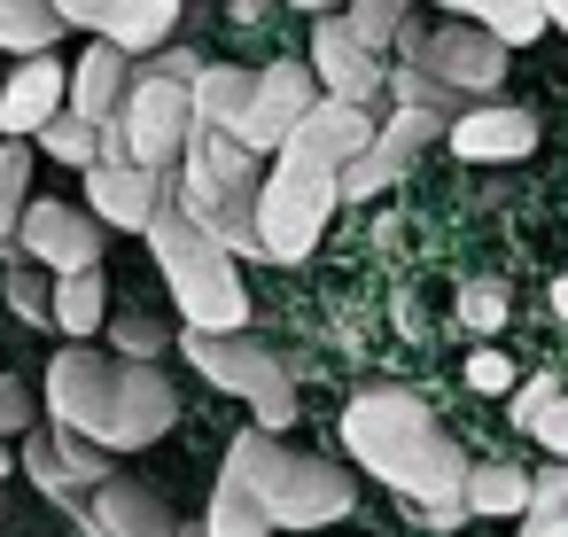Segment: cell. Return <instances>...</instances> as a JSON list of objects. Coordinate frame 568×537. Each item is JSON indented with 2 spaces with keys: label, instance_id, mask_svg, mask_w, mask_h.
Wrapping results in <instances>:
<instances>
[{
  "label": "cell",
  "instance_id": "3",
  "mask_svg": "<svg viewBox=\"0 0 568 537\" xmlns=\"http://www.w3.org/2000/svg\"><path fill=\"white\" fill-rule=\"evenodd\" d=\"M343 444L358 452L366 475H382L389 490L420 498V506H467L459 483H467V452L444 436V421L397 389V382H366L351 405H343Z\"/></svg>",
  "mask_w": 568,
  "mask_h": 537
},
{
  "label": "cell",
  "instance_id": "33",
  "mask_svg": "<svg viewBox=\"0 0 568 537\" xmlns=\"http://www.w3.org/2000/svg\"><path fill=\"white\" fill-rule=\"evenodd\" d=\"M560 389H568L560 374H537V382H521V389H514V428L529 436V421H537V413H545V405H552Z\"/></svg>",
  "mask_w": 568,
  "mask_h": 537
},
{
  "label": "cell",
  "instance_id": "26",
  "mask_svg": "<svg viewBox=\"0 0 568 537\" xmlns=\"http://www.w3.org/2000/svg\"><path fill=\"white\" fill-rule=\"evenodd\" d=\"M32 203V141H0V250H17V219Z\"/></svg>",
  "mask_w": 568,
  "mask_h": 537
},
{
  "label": "cell",
  "instance_id": "37",
  "mask_svg": "<svg viewBox=\"0 0 568 537\" xmlns=\"http://www.w3.org/2000/svg\"><path fill=\"white\" fill-rule=\"evenodd\" d=\"M149 71H156V79H180V87H187V79L203 71V55H187V48H164V55H156Z\"/></svg>",
  "mask_w": 568,
  "mask_h": 537
},
{
  "label": "cell",
  "instance_id": "38",
  "mask_svg": "<svg viewBox=\"0 0 568 537\" xmlns=\"http://www.w3.org/2000/svg\"><path fill=\"white\" fill-rule=\"evenodd\" d=\"M521 537H568V514H552V506H529V514H521Z\"/></svg>",
  "mask_w": 568,
  "mask_h": 537
},
{
  "label": "cell",
  "instance_id": "35",
  "mask_svg": "<svg viewBox=\"0 0 568 537\" xmlns=\"http://www.w3.org/2000/svg\"><path fill=\"white\" fill-rule=\"evenodd\" d=\"M467 389H483V397H498V389H514V366H506L498 351H475V358H467Z\"/></svg>",
  "mask_w": 568,
  "mask_h": 537
},
{
  "label": "cell",
  "instance_id": "22",
  "mask_svg": "<svg viewBox=\"0 0 568 537\" xmlns=\"http://www.w3.org/2000/svg\"><path fill=\"white\" fill-rule=\"evenodd\" d=\"M203 537H273V514L257 506V490H250L234 467H219V490H211V521H203Z\"/></svg>",
  "mask_w": 568,
  "mask_h": 537
},
{
  "label": "cell",
  "instance_id": "36",
  "mask_svg": "<svg viewBox=\"0 0 568 537\" xmlns=\"http://www.w3.org/2000/svg\"><path fill=\"white\" fill-rule=\"evenodd\" d=\"M529 506H552V514H568V459H552L545 475H529Z\"/></svg>",
  "mask_w": 568,
  "mask_h": 537
},
{
  "label": "cell",
  "instance_id": "19",
  "mask_svg": "<svg viewBox=\"0 0 568 537\" xmlns=\"http://www.w3.org/2000/svg\"><path fill=\"white\" fill-rule=\"evenodd\" d=\"M24 475H32L55 506H71V514L87 521V498H94V490L79 483V467H71V452H63V428H55V421H48V428H24Z\"/></svg>",
  "mask_w": 568,
  "mask_h": 537
},
{
  "label": "cell",
  "instance_id": "31",
  "mask_svg": "<svg viewBox=\"0 0 568 537\" xmlns=\"http://www.w3.org/2000/svg\"><path fill=\"white\" fill-rule=\"evenodd\" d=\"M102 327H110L118 358H164V327H156L149 312H133V320H102Z\"/></svg>",
  "mask_w": 568,
  "mask_h": 537
},
{
  "label": "cell",
  "instance_id": "18",
  "mask_svg": "<svg viewBox=\"0 0 568 537\" xmlns=\"http://www.w3.org/2000/svg\"><path fill=\"white\" fill-rule=\"evenodd\" d=\"M125 87H133V55H125V48H110V40H94V48L71 63V110H79V118H94V125H110V118H118Z\"/></svg>",
  "mask_w": 568,
  "mask_h": 537
},
{
  "label": "cell",
  "instance_id": "1",
  "mask_svg": "<svg viewBox=\"0 0 568 537\" xmlns=\"http://www.w3.org/2000/svg\"><path fill=\"white\" fill-rule=\"evenodd\" d=\"M366 141H374L366 102L320 94V102L296 118V133L273 149L281 164L257 180V234H265V257H273V265H304V257L320 250L327 211L343 203L335 172H343V156H358Z\"/></svg>",
  "mask_w": 568,
  "mask_h": 537
},
{
  "label": "cell",
  "instance_id": "16",
  "mask_svg": "<svg viewBox=\"0 0 568 537\" xmlns=\"http://www.w3.org/2000/svg\"><path fill=\"white\" fill-rule=\"evenodd\" d=\"M444 141H452L467 164H514V156L537 149V118H529V110H498V102H483V110H459V118L444 125Z\"/></svg>",
  "mask_w": 568,
  "mask_h": 537
},
{
  "label": "cell",
  "instance_id": "2",
  "mask_svg": "<svg viewBox=\"0 0 568 537\" xmlns=\"http://www.w3.org/2000/svg\"><path fill=\"white\" fill-rule=\"evenodd\" d=\"M40 397H48V421L94 436V444H110V452H149V444L180 421V397H172V382L156 374V358H110V351H94V343H71V351L48 366Z\"/></svg>",
  "mask_w": 568,
  "mask_h": 537
},
{
  "label": "cell",
  "instance_id": "39",
  "mask_svg": "<svg viewBox=\"0 0 568 537\" xmlns=\"http://www.w3.org/2000/svg\"><path fill=\"white\" fill-rule=\"evenodd\" d=\"M552 312H560V327H568V273L552 281Z\"/></svg>",
  "mask_w": 568,
  "mask_h": 537
},
{
  "label": "cell",
  "instance_id": "7",
  "mask_svg": "<svg viewBox=\"0 0 568 537\" xmlns=\"http://www.w3.org/2000/svg\"><path fill=\"white\" fill-rule=\"evenodd\" d=\"M180 351L195 358L203 382H219L226 397H250V405H257V428H288V421H296V374H288V358L265 351L250 327H187Z\"/></svg>",
  "mask_w": 568,
  "mask_h": 537
},
{
  "label": "cell",
  "instance_id": "11",
  "mask_svg": "<svg viewBox=\"0 0 568 537\" xmlns=\"http://www.w3.org/2000/svg\"><path fill=\"white\" fill-rule=\"evenodd\" d=\"M320 102V79L312 71H296V63H265L257 71V87H250V102H242V118H234V133L265 156V149H281L288 133H296V118Z\"/></svg>",
  "mask_w": 568,
  "mask_h": 537
},
{
  "label": "cell",
  "instance_id": "20",
  "mask_svg": "<svg viewBox=\"0 0 568 537\" xmlns=\"http://www.w3.org/2000/svg\"><path fill=\"white\" fill-rule=\"evenodd\" d=\"M110 320V288H102V265H79V273H55V304H48V327L94 343V327Z\"/></svg>",
  "mask_w": 568,
  "mask_h": 537
},
{
  "label": "cell",
  "instance_id": "41",
  "mask_svg": "<svg viewBox=\"0 0 568 537\" xmlns=\"http://www.w3.org/2000/svg\"><path fill=\"white\" fill-rule=\"evenodd\" d=\"M288 9H312V17H327V9H343V0H288Z\"/></svg>",
  "mask_w": 568,
  "mask_h": 537
},
{
  "label": "cell",
  "instance_id": "10",
  "mask_svg": "<svg viewBox=\"0 0 568 537\" xmlns=\"http://www.w3.org/2000/svg\"><path fill=\"white\" fill-rule=\"evenodd\" d=\"M17 250L40 257L48 273H79V265L102 257V219L79 211V203H63V195H32L24 219H17Z\"/></svg>",
  "mask_w": 568,
  "mask_h": 537
},
{
  "label": "cell",
  "instance_id": "43",
  "mask_svg": "<svg viewBox=\"0 0 568 537\" xmlns=\"http://www.w3.org/2000/svg\"><path fill=\"white\" fill-rule=\"evenodd\" d=\"M9 444H17V436H0V475H9V467H17V452H9Z\"/></svg>",
  "mask_w": 568,
  "mask_h": 537
},
{
  "label": "cell",
  "instance_id": "25",
  "mask_svg": "<svg viewBox=\"0 0 568 537\" xmlns=\"http://www.w3.org/2000/svg\"><path fill=\"white\" fill-rule=\"evenodd\" d=\"M444 9L475 17V24H483V32H498L506 48H529V40L545 32V0H444Z\"/></svg>",
  "mask_w": 568,
  "mask_h": 537
},
{
  "label": "cell",
  "instance_id": "28",
  "mask_svg": "<svg viewBox=\"0 0 568 537\" xmlns=\"http://www.w3.org/2000/svg\"><path fill=\"white\" fill-rule=\"evenodd\" d=\"M40 273H48V265L24 257V250H9V273H0V296H9V312L32 320V327H48V304H55V288H48Z\"/></svg>",
  "mask_w": 568,
  "mask_h": 537
},
{
  "label": "cell",
  "instance_id": "32",
  "mask_svg": "<svg viewBox=\"0 0 568 537\" xmlns=\"http://www.w3.org/2000/svg\"><path fill=\"white\" fill-rule=\"evenodd\" d=\"M32 428V382L0 374V436H24Z\"/></svg>",
  "mask_w": 568,
  "mask_h": 537
},
{
  "label": "cell",
  "instance_id": "15",
  "mask_svg": "<svg viewBox=\"0 0 568 537\" xmlns=\"http://www.w3.org/2000/svg\"><path fill=\"white\" fill-rule=\"evenodd\" d=\"M63 102H71V63H55V48H40V55H24L9 71V87H0V133L32 141Z\"/></svg>",
  "mask_w": 568,
  "mask_h": 537
},
{
  "label": "cell",
  "instance_id": "27",
  "mask_svg": "<svg viewBox=\"0 0 568 537\" xmlns=\"http://www.w3.org/2000/svg\"><path fill=\"white\" fill-rule=\"evenodd\" d=\"M32 141H40L55 164H79V172H87V164H94V149H102V125H94V118H79V110L63 102V110H55V118H48Z\"/></svg>",
  "mask_w": 568,
  "mask_h": 537
},
{
  "label": "cell",
  "instance_id": "5",
  "mask_svg": "<svg viewBox=\"0 0 568 537\" xmlns=\"http://www.w3.org/2000/svg\"><path fill=\"white\" fill-rule=\"evenodd\" d=\"M257 149L226 125H195L187 149H180V180L172 195L234 250V257H265V234H257Z\"/></svg>",
  "mask_w": 568,
  "mask_h": 537
},
{
  "label": "cell",
  "instance_id": "21",
  "mask_svg": "<svg viewBox=\"0 0 568 537\" xmlns=\"http://www.w3.org/2000/svg\"><path fill=\"white\" fill-rule=\"evenodd\" d=\"M250 87H257V71H250V63H203V71L187 79V102H195V125H226V133H234V118H242V102H250Z\"/></svg>",
  "mask_w": 568,
  "mask_h": 537
},
{
  "label": "cell",
  "instance_id": "40",
  "mask_svg": "<svg viewBox=\"0 0 568 537\" xmlns=\"http://www.w3.org/2000/svg\"><path fill=\"white\" fill-rule=\"evenodd\" d=\"M545 24H560V32H568V0H545Z\"/></svg>",
  "mask_w": 568,
  "mask_h": 537
},
{
  "label": "cell",
  "instance_id": "14",
  "mask_svg": "<svg viewBox=\"0 0 568 537\" xmlns=\"http://www.w3.org/2000/svg\"><path fill=\"white\" fill-rule=\"evenodd\" d=\"M87 529H94V537H187V529L172 521L164 490H149V483H133V475H118V467L94 483V498H87Z\"/></svg>",
  "mask_w": 568,
  "mask_h": 537
},
{
  "label": "cell",
  "instance_id": "9",
  "mask_svg": "<svg viewBox=\"0 0 568 537\" xmlns=\"http://www.w3.org/2000/svg\"><path fill=\"white\" fill-rule=\"evenodd\" d=\"M444 87H459V94H498V79H506V40L498 32H483L475 17H459V24H444V32H420L413 17H405V32H397ZM389 40V48H397Z\"/></svg>",
  "mask_w": 568,
  "mask_h": 537
},
{
  "label": "cell",
  "instance_id": "13",
  "mask_svg": "<svg viewBox=\"0 0 568 537\" xmlns=\"http://www.w3.org/2000/svg\"><path fill=\"white\" fill-rule=\"evenodd\" d=\"M312 79L343 102H374V87H389V63L343 24V17H320L312 24Z\"/></svg>",
  "mask_w": 568,
  "mask_h": 537
},
{
  "label": "cell",
  "instance_id": "12",
  "mask_svg": "<svg viewBox=\"0 0 568 537\" xmlns=\"http://www.w3.org/2000/svg\"><path fill=\"white\" fill-rule=\"evenodd\" d=\"M164 188H172V172H149V164H133V156H94V164H87L94 219H102V226H125V234H149Z\"/></svg>",
  "mask_w": 568,
  "mask_h": 537
},
{
  "label": "cell",
  "instance_id": "6",
  "mask_svg": "<svg viewBox=\"0 0 568 537\" xmlns=\"http://www.w3.org/2000/svg\"><path fill=\"white\" fill-rule=\"evenodd\" d=\"M226 467L257 490V506L273 514V529H320V521H343V514L358 506V490H351L343 467L273 444V428H242V436L226 444Z\"/></svg>",
  "mask_w": 568,
  "mask_h": 537
},
{
  "label": "cell",
  "instance_id": "42",
  "mask_svg": "<svg viewBox=\"0 0 568 537\" xmlns=\"http://www.w3.org/2000/svg\"><path fill=\"white\" fill-rule=\"evenodd\" d=\"M0 537H17V506L9 498H0Z\"/></svg>",
  "mask_w": 568,
  "mask_h": 537
},
{
  "label": "cell",
  "instance_id": "34",
  "mask_svg": "<svg viewBox=\"0 0 568 537\" xmlns=\"http://www.w3.org/2000/svg\"><path fill=\"white\" fill-rule=\"evenodd\" d=\"M529 436H537V444H545L552 459H568V389H560V397H552V405H545V413L529 421Z\"/></svg>",
  "mask_w": 568,
  "mask_h": 537
},
{
  "label": "cell",
  "instance_id": "8",
  "mask_svg": "<svg viewBox=\"0 0 568 537\" xmlns=\"http://www.w3.org/2000/svg\"><path fill=\"white\" fill-rule=\"evenodd\" d=\"M110 125L125 133V156H133V164L172 172V164H180V149H187V133H195V102H187V87H180V79L133 71V87H125V102H118V118H110Z\"/></svg>",
  "mask_w": 568,
  "mask_h": 537
},
{
  "label": "cell",
  "instance_id": "29",
  "mask_svg": "<svg viewBox=\"0 0 568 537\" xmlns=\"http://www.w3.org/2000/svg\"><path fill=\"white\" fill-rule=\"evenodd\" d=\"M405 9H413V0H351V32L366 40V48H389L397 32H405Z\"/></svg>",
  "mask_w": 568,
  "mask_h": 537
},
{
  "label": "cell",
  "instance_id": "4",
  "mask_svg": "<svg viewBox=\"0 0 568 537\" xmlns=\"http://www.w3.org/2000/svg\"><path fill=\"white\" fill-rule=\"evenodd\" d=\"M149 242H156V265H164V288L180 304L187 327H250V288L234 273V250L164 188L156 219H149Z\"/></svg>",
  "mask_w": 568,
  "mask_h": 537
},
{
  "label": "cell",
  "instance_id": "17",
  "mask_svg": "<svg viewBox=\"0 0 568 537\" xmlns=\"http://www.w3.org/2000/svg\"><path fill=\"white\" fill-rule=\"evenodd\" d=\"M94 40L125 48V55H156L180 32V0H94Z\"/></svg>",
  "mask_w": 568,
  "mask_h": 537
},
{
  "label": "cell",
  "instance_id": "30",
  "mask_svg": "<svg viewBox=\"0 0 568 537\" xmlns=\"http://www.w3.org/2000/svg\"><path fill=\"white\" fill-rule=\"evenodd\" d=\"M459 320H467L475 335H498V327H506V288H498V281H467V288H459Z\"/></svg>",
  "mask_w": 568,
  "mask_h": 537
},
{
  "label": "cell",
  "instance_id": "24",
  "mask_svg": "<svg viewBox=\"0 0 568 537\" xmlns=\"http://www.w3.org/2000/svg\"><path fill=\"white\" fill-rule=\"evenodd\" d=\"M63 40V9L55 0H0V48L9 55H40Z\"/></svg>",
  "mask_w": 568,
  "mask_h": 537
},
{
  "label": "cell",
  "instance_id": "23",
  "mask_svg": "<svg viewBox=\"0 0 568 537\" xmlns=\"http://www.w3.org/2000/svg\"><path fill=\"white\" fill-rule=\"evenodd\" d=\"M459 498H467V514H529V475L521 467H506V459H483V467H467V483H459Z\"/></svg>",
  "mask_w": 568,
  "mask_h": 537
}]
</instances>
